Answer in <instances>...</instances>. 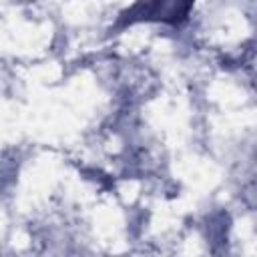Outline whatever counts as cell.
Wrapping results in <instances>:
<instances>
[{
  "label": "cell",
  "instance_id": "obj_1",
  "mask_svg": "<svg viewBox=\"0 0 257 257\" xmlns=\"http://www.w3.org/2000/svg\"><path fill=\"white\" fill-rule=\"evenodd\" d=\"M193 0H137L128 10L120 14L122 24H133L139 20L147 22H167L179 24L187 20Z\"/></svg>",
  "mask_w": 257,
  "mask_h": 257
}]
</instances>
